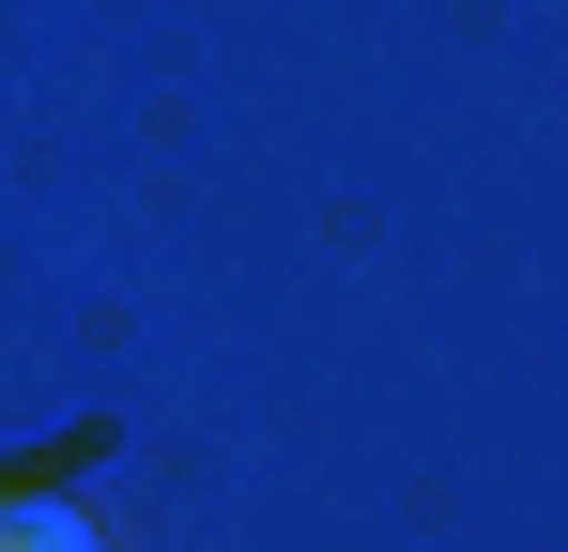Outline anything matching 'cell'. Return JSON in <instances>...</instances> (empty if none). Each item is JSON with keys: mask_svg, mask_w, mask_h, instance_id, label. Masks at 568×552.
Here are the masks:
<instances>
[{"mask_svg": "<svg viewBox=\"0 0 568 552\" xmlns=\"http://www.w3.org/2000/svg\"><path fill=\"white\" fill-rule=\"evenodd\" d=\"M0 552H108L78 507H0Z\"/></svg>", "mask_w": 568, "mask_h": 552, "instance_id": "6da1fadb", "label": "cell"}]
</instances>
